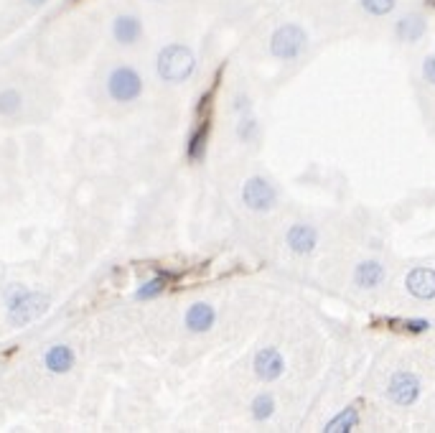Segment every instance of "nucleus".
Wrapping results in <instances>:
<instances>
[{
    "label": "nucleus",
    "instance_id": "393cba45",
    "mask_svg": "<svg viewBox=\"0 0 435 433\" xmlns=\"http://www.w3.org/2000/svg\"><path fill=\"white\" fill-rule=\"evenodd\" d=\"M26 3L31 5V8H41V5H46L49 0H26Z\"/></svg>",
    "mask_w": 435,
    "mask_h": 433
},
{
    "label": "nucleus",
    "instance_id": "423d86ee",
    "mask_svg": "<svg viewBox=\"0 0 435 433\" xmlns=\"http://www.w3.org/2000/svg\"><path fill=\"white\" fill-rule=\"evenodd\" d=\"M242 204L255 212V214H267L277 207V189L273 186V181L265 176H249L245 179L240 189Z\"/></svg>",
    "mask_w": 435,
    "mask_h": 433
},
{
    "label": "nucleus",
    "instance_id": "6ab92c4d",
    "mask_svg": "<svg viewBox=\"0 0 435 433\" xmlns=\"http://www.w3.org/2000/svg\"><path fill=\"white\" fill-rule=\"evenodd\" d=\"M260 133V123L255 118V112H245V115H237V123H234V138L240 143H255Z\"/></svg>",
    "mask_w": 435,
    "mask_h": 433
},
{
    "label": "nucleus",
    "instance_id": "a878e982",
    "mask_svg": "<svg viewBox=\"0 0 435 433\" xmlns=\"http://www.w3.org/2000/svg\"><path fill=\"white\" fill-rule=\"evenodd\" d=\"M153 3H166V0H153Z\"/></svg>",
    "mask_w": 435,
    "mask_h": 433
},
{
    "label": "nucleus",
    "instance_id": "0eeeda50",
    "mask_svg": "<svg viewBox=\"0 0 435 433\" xmlns=\"http://www.w3.org/2000/svg\"><path fill=\"white\" fill-rule=\"evenodd\" d=\"M384 395L392 406L397 408H410L415 406L423 395V382L415 372L410 370H397L392 372V378L387 380V388H384Z\"/></svg>",
    "mask_w": 435,
    "mask_h": 433
},
{
    "label": "nucleus",
    "instance_id": "f3484780",
    "mask_svg": "<svg viewBox=\"0 0 435 433\" xmlns=\"http://www.w3.org/2000/svg\"><path fill=\"white\" fill-rule=\"evenodd\" d=\"M359 421H362L359 408L347 406V408H341V410H338L334 418H329V421H326V425H323V433H351V431H356Z\"/></svg>",
    "mask_w": 435,
    "mask_h": 433
},
{
    "label": "nucleus",
    "instance_id": "f03ea898",
    "mask_svg": "<svg viewBox=\"0 0 435 433\" xmlns=\"http://www.w3.org/2000/svg\"><path fill=\"white\" fill-rule=\"evenodd\" d=\"M196 54L188 44H181V41H173V44H166L156 56V72H158V79L166 82V84H184L194 77L196 72Z\"/></svg>",
    "mask_w": 435,
    "mask_h": 433
},
{
    "label": "nucleus",
    "instance_id": "b1692460",
    "mask_svg": "<svg viewBox=\"0 0 435 433\" xmlns=\"http://www.w3.org/2000/svg\"><path fill=\"white\" fill-rule=\"evenodd\" d=\"M420 72H423V79H425L427 84H433V87H435V54H427L425 59H423V66H420Z\"/></svg>",
    "mask_w": 435,
    "mask_h": 433
},
{
    "label": "nucleus",
    "instance_id": "1a4fd4ad",
    "mask_svg": "<svg viewBox=\"0 0 435 433\" xmlns=\"http://www.w3.org/2000/svg\"><path fill=\"white\" fill-rule=\"evenodd\" d=\"M319 230L308 222H295L285 230V245H288V250L295 255H301V258H308V255L316 253V247H319Z\"/></svg>",
    "mask_w": 435,
    "mask_h": 433
},
{
    "label": "nucleus",
    "instance_id": "4468645a",
    "mask_svg": "<svg viewBox=\"0 0 435 433\" xmlns=\"http://www.w3.org/2000/svg\"><path fill=\"white\" fill-rule=\"evenodd\" d=\"M77 364V354L69 344H53L44 352V367L51 375H66Z\"/></svg>",
    "mask_w": 435,
    "mask_h": 433
},
{
    "label": "nucleus",
    "instance_id": "9b49d317",
    "mask_svg": "<svg viewBox=\"0 0 435 433\" xmlns=\"http://www.w3.org/2000/svg\"><path fill=\"white\" fill-rule=\"evenodd\" d=\"M214 324H216V308L209 301H194L184 311V326L191 334H206L214 329Z\"/></svg>",
    "mask_w": 435,
    "mask_h": 433
},
{
    "label": "nucleus",
    "instance_id": "a211bd4d",
    "mask_svg": "<svg viewBox=\"0 0 435 433\" xmlns=\"http://www.w3.org/2000/svg\"><path fill=\"white\" fill-rule=\"evenodd\" d=\"M275 410H277V400L273 393H258V395L252 397V403H249V415H252L255 423L273 421V418H275Z\"/></svg>",
    "mask_w": 435,
    "mask_h": 433
},
{
    "label": "nucleus",
    "instance_id": "412c9836",
    "mask_svg": "<svg viewBox=\"0 0 435 433\" xmlns=\"http://www.w3.org/2000/svg\"><path fill=\"white\" fill-rule=\"evenodd\" d=\"M359 5H362V10H364L366 16L384 18V16H390L392 10L397 8V0H359Z\"/></svg>",
    "mask_w": 435,
    "mask_h": 433
},
{
    "label": "nucleus",
    "instance_id": "aec40b11",
    "mask_svg": "<svg viewBox=\"0 0 435 433\" xmlns=\"http://www.w3.org/2000/svg\"><path fill=\"white\" fill-rule=\"evenodd\" d=\"M23 108V95L16 87L0 90V118H16Z\"/></svg>",
    "mask_w": 435,
    "mask_h": 433
},
{
    "label": "nucleus",
    "instance_id": "20e7f679",
    "mask_svg": "<svg viewBox=\"0 0 435 433\" xmlns=\"http://www.w3.org/2000/svg\"><path fill=\"white\" fill-rule=\"evenodd\" d=\"M105 92L107 97L112 99V102H117V105H133L145 92V79L130 64H117V66H112L107 72Z\"/></svg>",
    "mask_w": 435,
    "mask_h": 433
},
{
    "label": "nucleus",
    "instance_id": "dca6fc26",
    "mask_svg": "<svg viewBox=\"0 0 435 433\" xmlns=\"http://www.w3.org/2000/svg\"><path fill=\"white\" fill-rule=\"evenodd\" d=\"M173 280H176V275L171 271H156L151 278L142 280L140 286L135 288V301H156L171 288Z\"/></svg>",
    "mask_w": 435,
    "mask_h": 433
},
{
    "label": "nucleus",
    "instance_id": "f8f14e48",
    "mask_svg": "<svg viewBox=\"0 0 435 433\" xmlns=\"http://www.w3.org/2000/svg\"><path fill=\"white\" fill-rule=\"evenodd\" d=\"M351 280H354L356 288H362V290H377L384 283V280H387V268H384L380 260H374V258H366V260H359L354 265Z\"/></svg>",
    "mask_w": 435,
    "mask_h": 433
},
{
    "label": "nucleus",
    "instance_id": "4be33fe9",
    "mask_svg": "<svg viewBox=\"0 0 435 433\" xmlns=\"http://www.w3.org/2000/svg\"><path fill=\"white\" fill-rule=\"evenodd\" d=\"M229 110L234 112V118H237V115H245V112H252V97H249L247 92H237V95L232 97Z\"/></svg>",
    "mask_w": 435,
    "mask_h": 433
},
{
    "label": "nucleus",
    "instance_id": "ddd939ff",
    "mask_svg": "<svg viewBox=\"0 0 435 433\" xmlns=\"http://www.w3.org/2000/svg\"><path fill=\"white\" fill-rule=\"evenodd\" d=\"M112 38L120 46H135L142 38V21L135 13H120L112 21Z\"/></svg>",
    "mask_w": 435,
    "mask_h": 433
},
{
    "label": "nucleus",
    "instance_id": "39448f33",
    "mask_svg": "<svg viewBox=\"0 0 435 433\" xmlns=\"http://www.w3.org/2000/svg\"><path fill=\"white\" fill-rule=\"evenodd\" d=\"M308 49V34L298 23H283L270 36V56L277 62H298Z\"/></svg>",
    "mask_w": 435,
    "mask_h": 433
},
{
    "label": "nucleus",
    "instance_id": "7ed1b4c3",
    "mask_svg": "<svg viewBox=\"0 0 435 433\" xmlns=\"http://www.w3.org/2000/svg\"><path fill=\"white\" fill-rule=\"evenodd\" d=\"M214 95L216 90H206L196 105V125L188 136L186 143V161L188 163H204L206 153H209V140H212V127H214Z\"/></svg>",
    "mask_w": 435,
    "mask_h": 433
},
{
    "label": "nucleus",
    "instance_id": "f257e3e1",
    "mask_svg": "<svg viewBox=\"0 0 435 433\" xmlns=\"http://www.w3.org/2000/svg\"><path fill=\"white\" fill-rule=\"evenodd\" d=\"M51 306V298L41 293V290L26 288V286H18L13 283L5 290V314H8V324L21 329L28 326L31 321L41 319Z\"/></svg>",
    "mask_w": 435,
    "mask_h": 433
},
{
    "label": "nucleus",
    "instance_id": "9d476101",
    "mask_svg": "<svg viewBox=\"0 0 435 433\" xmlns=\"http://www.w3.org/2000/svg\"><path fill=\"white\" fill-rule=\"evenodd\" d=\"M405 290L415 301H435V268L415 265L405 275Z\"/></svg>",
    "mask_w": 435,
    "mask_h": 433
},
{
    "label": "nucleus",
    "instance_id": "6e6552de",
    "mask_svg": "<svg viewBox=\"0 0 435 433\" xmlns=\"http://www.w3.org/2000/svg\"><path fill=\"white\" fill-rule=\"evenodd\" d=\"M285 370H288V360H285V354L277 347H262L252 357V372L265 385L277 382L285 375Z\"/></svg>",
    "mask_w": 435,
    "mask_h": 433
},
{
    "label": "nucleus",
    "instance_id": "5701e85b",
    "mask_svg": "<svg viewBox=\"0 0 435 433\" xmlns=\"http://www.w3.org/2000/svg\"><path fill=\"white\" fill-rule=\"evenodd\" d=\"M430 326L433 324H430L427 319H408V321H402V329L410 332V334H423V332H427Z\"/></svg>",
    "mask_w": 435,
    "mask_h": 433
},
{
    "label": "nucleus",
    "instance_id": "2eb2a0df",
    "mask_svg": "<svg viewBox=\"0 0 435 433\" xmlns=\"http://www.w3.org/2000/svg\"><path fill=\"white\" fill-rule=\"evenodd\" d=\"M427 34V21L423 13H405L395 23V36L405 44H418L420 38Z\"/></svg>",
    "mask_w": 435,
    "mask_h": 433
}]
</instances>
